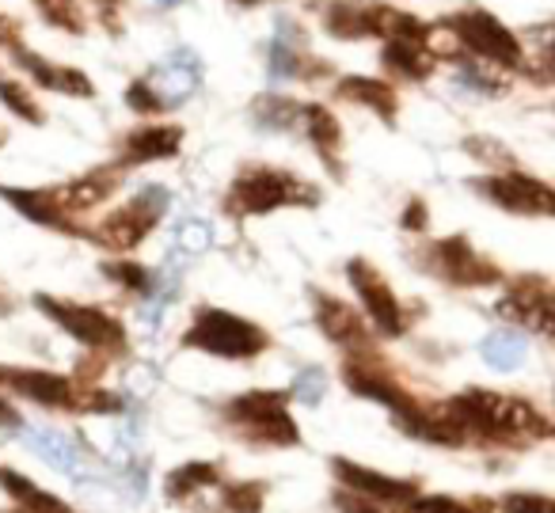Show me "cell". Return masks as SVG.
<instances>
[{
    "instance_id": "25",
    "label": "cell",
    "mask_w": 555,
    "mask_h": 513,
    "mask_svg": "<svg viewBox=\"0 0 555 513\" xmlns=\"http://www.w3.org/2000/svg\"><path fill=\"white\" fill-rule=\"evenodd\" d=\"M297 69H301V57H297V50H294V24H282L274 47H270V77L289 80V77H297Z\"/></svg>"
},
{
    "instance_id": "5",
    "label": "cell",
    "mask_w": 555,
    "mask_h": 513,
    "mask_svg": "<svg viewBox=\"0 0 555 513\" xmlns=\"http://www.w3.org/2000/svg\"><path fill=\"white\" fill-rule=\"evenodd\" d=\"M164 206H168V191L149 187V191H141L130 206L118 209V214H111L107 221H103L100 240L107 247H115V252H130V247H138L141 240L153 232V225L160 221Z\"/></svg>"
},
{
    "instance_id": "20",
    "label": "cell",
    "mask_w": 555,
    "mask_h": 513,
    "mask_svg": "<svg viewBox=\"0 0 555 513\" xmlns=\"http://www.w3.org/2000/svg\"><path fill=\"white\" fill-rule=\"evenodd\" d=\"M327 31L335 39H362L370 31V4H332L327 9Z\"/></svg>"
},
{
    "instance_id": "28",
    "label": "cell",
    "mask_w": 555,
    "mask_h": 513,
    "mask_svg": "<svg viewBox=\"0 0 555 513\" xmlns=\"http://www.w3.org/2000/svg\"><path fill=\"white\" fill-rule=\"evenodd\" d=\"M0 100L9 103L20 118H27V123H42V111L35 107V100L27 95V88L12 85V80H0Z\"/></svg>"
},
{
    "instance_id": "19",
    "label": "cell",
    "mask_w": 555,
    "mask_h": 513,
    "mask_svg": "<svg viewBox=\"0 0 555 513\" xmlns=\"http://www.w3.org/2000/svg\"><path fill=\"white\" fill-rule=\"evenodd\" d=\"M385 65L396 73H403L408 80H423L434 69V57L426 54L418 42H388L385 47Z\"/></svg>"
},
{
    "instance_id": "17",
    "label": "cell",
    "mask_w": 555,
    "mask_h": 513,
    "mask_svg": "<svg viewBox=\"0 0 555 513\" xmlns=\"http://www.w3.org/2000/svg\"><path fill=\"white\" fill-rule=\"evenodd\" d=\"M335 472L343 475V483H350L354 490L362 495H373V498H385V502H400V498H411V487L408 483H396L388 475H377V472H365V467H354V464H335Z\"/></svg>"
},
{
    "instance_id": "16",
    "label": "cell",
    "mask_w": 555,
    "mask_h": 513,
    "mask_svg": "<svg viewBox=\"0 0 555 513\" xmlns=\"http://www.w3.org/2000/svg\"><path fill=\"white\" fill-rule=\"evenodd\" d=\"M317 316H320V328L327 331V338H335V343H347V346L362 343V335H365L362 320H358V316L350 312L343 300L317 293Z\"/></svg>"
},
{
    "instance_id": "38",
    "label": "cell",
    "mask_w": 555,
    "mask_h": 513,
    "mask_svg": "<svg viewBox=\"0 0 555 513\" xmlns=\"http://www.w3.org/2000/svg\"><path fill=\"white\" fill-rule=\"evenodd\" d=\"M423 221H426V214H423V206L415 202V206H411V214L403 217V225H408V229H423Z\"/></svg>"
},
{
    "instance_id": "3",
    "label": "cell",
    "mask_w": 555,
    "mask_h": 513,
    "mask_svg": "<svg viewBox=\"0 0 555 513\" xmlns=\"http://www.w3.org/2000/svg\"><path fill=\"white\" fill-rule=\"evenodd\" d=\"M446 27L472 50V54L487 57V62H499V65L521 62V42H517L514 31L502 27L491 12H461V16H449Z\"/></svg>"
},
{
    "instance_id": "29",
    "label": "cell",
    "mask_w": 555,
    "mask_h": 513,
    "mask_svg": "<svg viewBox=\"0 0 555 513\" xmlns=\"http://www.w3.org/2000/svg\"><path fill=\"white\" fill-rule=\"evenodd\" d=\"M35 4H39V12L54 27H65V31H85V27H80L77 9H73V0H35Z\"/></svg>"
},
{
    "instance_id": "18",
    "label": "cell",
    "mask_w": 555,
    "mask_h": 513,
    "mask_svg": "<svg viewBox=\"0 0 555 513\" xmlns=\"http://www.w3.org/2000/svg\"><path fill=\"white\" fill-rule=\"evenodd\" d=\"M339 95H347V100L373 107L377 115H385V123H392V118H396V88L380 85V80H370V77H347V80L339 85Z\"/></svg>"
},
{
    "instance_id": "8",
    "label": "cell",
    "mask_w": 555,
    "mask_h": 513,
    "mask_svg": "<svg viewBox=\"0 0 555 513\" xmlns=\"http://www.w3.org/2000/svg\"><path fill=\"white\" fill-rule=\"evenodd\" d=\"M479 191L509 214H552V191L532 176H491L479 179Z\"/></svg>"
},
{
    "instance_id": "36",
    "label": "cell",
    "mask_w": 555,
    "mask_h": 513,
    "mask_svg": "<svg viewBox=\"0 0 555 513\" xmlns=\"http://www.w3.org/2000/svg\"><path fill=\"white\" fill-rule=\"evenodd\" d=\"M418 510H423V513H472L468 505L449 502V498H423V502H418Z\"/></svg>"
},
{
    "instance_id": "22",
    "label": "cell",
    "mask_w": 555,
    "mask_h": 513,
    "mask_svg": "<svg viewBox=\"0 0 555 513\" xmlns=\"http://www.w3.org/2000/svg\"><path fill=\"white\" fill-rule=\"evenodd\" d=\"M0 483H4V490H12V495H16L31 513H73V510H65L54 495L31 487V483H27L24 475H16V472H4V467H0Z\"/></svg>"
},
{
    "instance_id": "27",
    "label": "cell",
    "mask_w": 555,
    "mask_h": 513,
    "mask_svg": "<svg viewBox=\"0 0 555 513\" xmlns=\"http://www.w3.org/2000/svg\"><path fill=\"white\" fill-rule=\"evenodd\" d=\"M214 479H217L214 464H186L168 479V490H171V495H186V490H198V487H206V483H214Z\"/></svg>"
},
{
    "instance_id": "7",
    "label": "cell",
    "mask_w": 555,
    "mask_h": 513,
    "mask_svg": "<svg viewBox=\"0 0 555 513\" xmlns=\"http://www.w3.org/2000/svg\"><path fill=\"white\" fill-rule=\"evenodd\" d=\"M499 316L540 335H552V285L544 278H521L517 290L499 300Z\"/></svg>"
},
{
    "instance_id": "11",
    "label": "cell",
    "mask_w": 555,
    "mask_h": 513,
    "mask_svg": "<svg viewBox=\"0 0 555 513\" xmlns=\"http://www.w3.org/2000/svg\"><path fill=\"white\" fill-rule=\"evenodd\" d=\"M202 80V62L194 50H176V54L164 62V69L156 73V88L153 92L160 95L164 107H171V103H183L186 95L198 88Z\"/></svg>"
},
{
    "instance_id": "34",
    "label": "cell",
    "mask_w": 555,
    "mask_h": 513,
    "mask_svg": "<svg viewBox=\"0 0 555 513\" xmlns=\"http://www.w3.org/2000/svg\"><path fill=\"white\" fill-rule=\"evenodd\" d=\"M229 510L232 513H255L259 510V490H251V487L229 490Z\"/></svg>"
},
{
    "instance_id": "42",
    "label": "cell",
    "mask_w": 555,
    "mask_h": 513,
    "mask_svg": "<svg viewBox=\"0 0 555 513\" xmlns=\"http://www.w3.org/2000/svg\"><path fill=\"white\" fill-rule=\"evenodd\" d=\"M4 308H9V305H4V300H0V312H4Z\"/></svg>"
},
{
    "instance_id": "33",
    "label": "cell",
    "mask_w": 555,
    "mask_h": 513,
    "mask_svg": "<svg viewBox=\"0 0 555 513\" xmlns=\"http://www.w3.org/2000/svg\"><path fill=\"white\" fill-rule=\"evenodd\" d=\"M107 274L122 285H133V290H149V278H153L149 270L133 267V262H115V267H107Z\"/></svg>"
},
{
    "instance_id": "15",
    "label": "cell",
    "mask_w": 555,
    "mask_h": 513,
    "mask_svg": "<svg viewBox=\"0 0 555 513\" xmlns=\"http://www.w3.org/2000/svg\"><path fill=\"white\" fill-rule=\"evenodd\" d=\"M16 62L39 80L42 88H54V92H73V95H92V85H88L85 73L77 69H57V65L42 62V57L27 54V50H16Z\"/></svg>"
},
{
    "instance_id": "14",
    "label": "cell",
    "mask_w": 555,
    "mask_h": 513,
    "mask_svg": "<svg viewBox=\"0 0 555 513\" xmlns=\"http://www.w3.org/2000/svg\"><path fill=\"white\" fill-rule=\"evenodd\" d=\"M31 445L42 452V460H47L50 467H57V472L73 475V479H80V467H85V452L77 449V441H73L69 434H62V429H31Z\"/></svg>"
},
{
    "instance_id": "40",
    "label": "cell",
    "mask_w": 555,
    "mask_h": 513,
    "mask_svg": "<svg viewBox=\"0 0 555 513\" xmlns=\"http://www.w3.org/2000/svg\"><path fill=\"white\" fill-rule=\"evenodd\" d=\"M156 4H160V9H179L183 0H156Z\"/></svg>"
},
{
    "instance_id": "4",
    "label": "cell",
    "mask_w": 555,
    "mask_h": 513,
    "mask_svg": "<svg viewBox=\"0 0 555 513\" xmlns=\"http://www.w3.org/2000/svg\"><path fill=\"white\" fill-rule=\"evenodd\" d=\"M232 422L247 429L255 441H274V445H294L297 429L294 419L286 414V396L278 392H251L232 403Z\"/></svg>"
},
{
    "instance_id": "37",
    "label": "cell",
    "mask_w": 555,
    "mask_h": 513,
    "mask_svg": "<svg viewBox=\"0 0 555 513\" xmlns=\"http://www.w3.org/2000/svg\"><path fill=\"white\" fill-rule=\"evenodd\" d=\"M9 42H16V20L0 16V47H9Z\"/></svg>"
},
{
    "instance_id": "24",
    "label": "cell",
    "mask_w": 555,
    "mask_h": 513,
    "mask_svg": "<svg viewBox=\"0 0 555 513\" xmlns=\"http://www.w3.org/2000/svg\"><path fill=\"white\" fill-rule=\"evenodd\" d=\"M297 115H301V107L294 100H282V95H259L255 100V123L267 126V130H289Z\"/></svg>"
},
{
    "instance_id": "23",
    "label": "cell",
    "mask_w": 555,
    "mask_h": 513,
    "mask_svg": "<svg viewBox=\"0 0 555 513\" xmlns=\"http://www.w3.org/2000/svg\"><path fill=\"white\" fill-rule=\"evenodd\" d=\"M301 115H305V126H309V138L317 141V149L320 153L332 161V153L343 145V130H339V123L332 118V111H324V107H301Z\"/></svg>"
},
{
    "instance_id": "31",
    "label": "cell",
    "mask_w": 555,
    "mask_h": 513,
    "mask_svg": "<svg viewBox=\"0 0 555 513\" xmlns=\"http://www.w3.org/2000/svg\"><path fill=\"white\" fill-rule=\"evenodd\" d=\"M209 240H214V232H209L206 221H186L183 229H179V247H183V252H206Z\"/></svg>"
},
{
    "instance_id": "32",
    "label": "cell",
    "mask_w": 555,
    "mask_h": 513,
    "mask_svg": "<svg viewBox=\"0 0 555 513\" xmlns=\"http://www.w3.org/2000/svg\"><path fill=\"white\" fill-rule=\"evenodd\" d=\"M126 103H130L133 111H141V115H153V111H160V95L153 92L149 85H130V92H126Z\"/></svg>"
},
{
    "instance_id": "9",
    "label": "cell",
    "mask_w": 555,
    "mask_h": 513,
    "mask_svg": "<svg viewBox=\"0 0 555 513\" xmlns=\"http://www.w3.org/2000/svg\"><path fill=\"white\" fill-rule=\"evenodd\" d=\"M350 285H354L358 297L365 300L373 323H377L385 335H400V331H403V312H400V300H396L392 290L385 285V278H380L373 267H365L362 259H354V262H350Z\"/></svg>"
},
{
    "instance_id": "13",
    "label": "cell",
    "mask_w": 555,
    "mask_h": 513,
    "mask_svg": "<svg viewBox=\"0 0 555 513\" xmlns=\"http://www.w3.org/2000/svg\"><path fill=\"white\" fill-rule=\"evenodd\" d=\"M179 141H183V130H176V126H145L133 138H126V161H168V156L179 153Z\"/></svg>"
},
{
    "instance_id": "12",
    "label": "cell",
    "mask_w": 555,
    "mask_h": 513,
    "mask_svg": "<svg viewBox=\"0 0 555 513\" xmlns=\"http://www.w3.org/2000/svg\"><path fill=\"white\" fill-rule=\"evenodd\" d=\"M9 384H16L24 396L39 399V403H50V407H77V392H73V384L65 381V376L57 373H24V369H16V373H0Z\"/></svg>"
},
{
    "instance_id": "26",
    "label": "cell",
    "mask_w": 555,
    "mask_h": 513,
    "mask_svg": "<svg viewBox=\"0 0 555 513\" xmlns=\"http://www.w3.org/2000/svg\"><path fill=\"white\" fill-rule=\"evenodd\" d=\"M20 209H24L31 221H42V225H62V209L54 206L50 194H35V191H4Z\"/></svg>"
},
{
    "instance_id": "10",
    "label": "cell",
    "mask_w": 555,
    "mask_h": 513,
    "mask_svg": "<svg viewBox=\"0 0 555 513\" xmlns=\"http://www.w3.org/2000/svg\"><path fill=\"white\" fill-rule=\"evenodd\" d=\"M430 259H434L430 267H438V274H446L449 282H461V285H483V282H494V278H499V267L479 259V255L468 247V240H461V236L434 244Z\"/></svg>"
},
{
    "instance_id": "2",
    "label": "cell",
    "mask_w": 555,
    "mask_h": 513,
    "mask_svg": "<svg viewBox=\"0 0 555 513\" xmlns=\"http://www.w3.org/2000/svg\"><path fill=\"white\" fill-rule=\"evenodd\" d=\"M183 343L198 346L206 354H217V358H251V354H259L267 346V335L255 323L240 320V316L221 312V308H206V312H198V320L186 331Z\"/></svg>"
},
{
    "instance_id": "35",
    "label": "cell",
    "mask_w": 555,
    "mask_h": 513,
    "mask_svg": "<svg viewBox=\"0 0 555 513\" xmlns=\"http://www.w3.org/2000/svg\"><path fill=\"white\" fill-rule=\"evenodd\" d=\"M506 513H552V502L547 498H506Z\"/></svg>"
},
{
    "instance_id": "21",
    "label": "cell",
    "mask_w": 555,
    "mask_h": 513,
    "mask_svg": "<svg viewBox=\"0 0 555 513\" xmlns=\"http://www.w3.org/2000/svg\"><path fill=\"white\" fill-rule=\"evenodd\" d=\"M479 354L494 369H514L525 358V335H517V331H494V335H487L479 343Z\"/></svg>"
},
{
    "instance_id": "39",
    "label": "cell",
    "mask_w": 555,
    "mask_h": 513,
    "mask_svg": "<svg viewBox=\"0 0 555 513\" xmlns=\"http://www.w3.org/2000/svg\"><path fill=\"white\" fill-rule=\"evenodd\" d=\"M4 422H20V419H16V411H12V407L0 399V426H4Z\"/></svg>"
},
{
    "instance_id": "6",
    "label": "cell",
    "mask_w": 555,
    "mask_h": 513,
    "mask_svg": "<svg viewBox=\"0 0 555 513\" xmlns=\"http://www.w3.org/2000/svg\"><path fill=\"white\" fill-rule=\"evenodd\" d=\"M39 308L50 320L62 323L69 335H77L88 346H118L122 343V328H118L111 316H103L100 308H85V305H65L54 297H39Z\"/></svg>"
},
{
    "instance_id": "41",
    "label": "cell",
    "mask_w": 555,
    "mask_h": 513,
    "mask_svg": "<svg viewBox=\"0 0 555 513\" xmlns=\"http://www.w3.org/2000/svg\"><path fill=\"white\" fill-rule=\"evenodd\" d=\"M240 4H259V0H240Z\"/></svg>"
},
{
    "instance_id": "30",
    "label": "cell",
    "mask_w": 555,
    "mask_h": 513,
    "mask_svg": "<svg viewBox=\"0 0 555 513\" xmlns=\"http://www.w3.org/2000/svg\"><path fill=\"white\" fill-rule=\"evenodd\" d=\"M324 388H327L324 369H301L294 381L297 399H305V403H320V399H324Z\"/></svg>"
},
{
    "instance_id": "1",
    "label": "cell",
    "mask_w": 555,
    "mask_h": 513,
    "mask_svg": "<svg viewBox=\"0 0 555 513\" xmlns=\"http://www.w3.org/2000/svg\"><path fill=\"white\" fill-rule=\"evenodd\" d=\"M320 194L312 187H305L301 179L286 176L274 168H251L240 171V179L232 183L229 209L232 214H270L282 206H309Z\"/></svg>"
}]
</instances>
